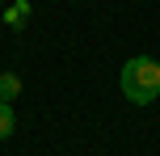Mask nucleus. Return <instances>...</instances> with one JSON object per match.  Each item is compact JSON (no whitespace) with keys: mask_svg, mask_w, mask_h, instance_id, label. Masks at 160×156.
<instances>
[{"mask_svg":"<svg viewBox=\"0 0 160 156\" xmlns=\"http://www.w3.org/2000/svg\"><path fill=\"white\" fill-rule=\"evenodd\" d=\"M13 127H17L13 106H8V101H0V139H8V135H13Z\"/></svg>","mask_w":160,"mask_h":156,"instance_id":"3","label":"nucleus"},{"mask_svg":"<svg viewBox=\"0 0 160 156\" xmlns=\"http://www.w3.org/2000/svg\"><path fill=\"white\" fill-rule=\"evenodd\" d=\"M17 93H21V80L13 72H0V101H13Z\"/></svg>","mask_w":160,"mask_h":156,"instance_id":"2","label":"nucleus"},{"mask_svg":"<svg viewBox=\"0 0 160 156\" xmlns=\"http://www.w3.org/2000/svg\"><path fill=\"white\" fill-rule=\"evenodd\" d=\"M25 17H30V0H13V8L4 13L8 25H25Z\"/></svg>","mask_w":160,"mask_h":156,"instance_id":"4","label":"nucleus"},{"mask_svg":"<svg viewBox=\"0 0 160 156\" xmlns=\"http://www.w3.org/2000/svg\"><path fill=\"white\" fill-rule=\"evenodd\" d=\"M0 21H4V17H0Z\"/></svg>","mask_w":160,"mask_h":156,"instance_id":"5","label":"nucleus"},{"mask_svg":"<svg viewBox=\"0 0 160 156\" xmlns=\"http://www.w3.org/2000/svg\"><path fill=\"white\" fill-rule=\"evenodd\" d=\"M122 97L135 101V106H152L160 97V63L152 55H135L122 63Z\"/></svg>","mask_w":160,"mask_h":156,"instance_id":"1","label":"nucleus"}]
</instances>
